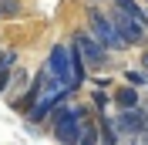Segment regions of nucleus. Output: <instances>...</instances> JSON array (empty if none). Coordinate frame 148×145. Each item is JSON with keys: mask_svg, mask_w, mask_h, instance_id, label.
Wrapping results in <instances>:
<instances>
[{"mask_svg": "<svg viewBox=\"0 0 148 145\" xmlns=\"http://www.w3.org/2000/svg\"><path fill=\"white\" fill-rule=\"evenodd\" d=\"M88 30H91L108 51H118V54H121V51H128V41L121 37V30L114 27V20H111L104 10H98V7L88 10Z\"/></svg>", "mask_w": 148, "mask_h": 145, "instance_id": "obj_1", "label": "nucleus"}, {"mask_svg": "<svg viewBox=\"0 0 148 145\" xmlns=\"http://www.w3.org/2000/svg\"><path fill=\"white\" fill-rule=\"evenodd\" d=\"M74 44L81 47V54H84V61H88V68L91 71H104L108 68V61H111V51L98 41V37L91 34L88 27H81V30H74Z\"/></svg>", "mask_w": 148, "mask_h": 145, "instance_id": "obj_2", "label": "nucleus"}, {"mask_svg": "<svg viewBox=\"0 0 148 145\" xmlns=\"http://www.w3.org/2000/svg\"><path fill=\"white\" fill-rule=\"evenodd\" d=\"M108 17L114 20V27H118L121 37L128 41V47H145L148 44V24H145V20L131 17V14H125V10H118V7H111Z\"/></svg>", "mask_w": 148, "mask_h": 145, "instance_id": "obj_3", "label": "nucleus"}, {"mask_svg": "<svg viewBox=\"0 0 148 145\" xmlns=\"http://www.w3.org/2000/svg\"><path fill=\"white\" fill-rule=\"evenodd\" d=\"M44 64H47V71L54 74V78H57L61 84H67L71 91H77V88H74V64H71V44H54Z\"/></svg>", "mask_w": 148, "mask_h": 145, "instance_id": "obj_4", "label": "nucleus"}, {"mask_svg": "<svg viewBox=\"0 0 148 145\" xmlns=\"http://www.w3.org/2000/svg\"><path fill=\"white\" fill-rule=\"evenodd\" d=\"M114 128H118V132H128V135H145L148 138V118L141 115L138 108L135 111H118V118H114Z\"/></svg>", "mask_w": 148, "mask_h": 145, "instance_id": "obj_5", "label": "nucleus"}, {"mask_svg": "<svg viewBox=\"0 0 148 145\" xmlns=\"http://www.w3.org/2000/svg\"><path fill=\"white\" fill-rule=\"evenodd\" d=\"M114 105H118L121 111H135L141 105V95H138V88H131V84H125V88H114Z\"/></svg>", "mask_w": 148, "mask_h": 145, "instance_id": "obj_6", "label": "nucleus"}, {"mask_svg": "<svg viewBox=\"0 0 148 145\" xmlns=\"http://www.w3.org/2000/svg\"><path fill=\"white\" fill-rule=\"evenodd\" d=\"M77 145H101V125H98V115L88 111V122L81 125V142Z\"/></svg>", "mask_w": 148, "mask_h": 145, "instance_id": "obj_7", "label": "nucleus"}, {"mask_svg": "<svg viewBox=\"0 0 148 145\" xmlns=\"http://www.w3.org/2000/svg\"><path fill=\"white\" fill-rule=\"evenodd\" d=\"M111 7H118V10H125V14H131V17L148 24V10H141V0H111Z\"/></svg>", "mask_w": 148, "mask_h": 145, "instance_id": "obj_8", "label": "nucleus"}, {"mask_svg": "<svg viewBox=\"0 0 148 145\" xmlns=\"http://www.w3.org/2000/svg\"><path fill=\"white\" fill-rule=\"evenodd\" d=\"M98 125H101V145H118V128L111 132L108 115H98Z\"/></svg>", "mask_w": 148, "mask_h": 145, "instance_id": "obj_9", "label": "nucleus"}, {"mask_svg": "<svg viewBox=\"0 0 148 145\" xmlns=\"http://www.w3.org/2000/svg\"><path fill=\"white\" fill-rule=\"evenodd\" d=\"M125 81H128L131 88H145V84H148V71H141V68H128V71H125Z\"/></svg>", "mask_w": 148, "mask_h": 145, "instance_id": "obj_10", "label": "nucleus"}, {"mask_svg": "<svg viewBox=\"0 0 148 145\" xmlns=\"http://www.w3.org/2000/svg\"><path fill=\"white\" fill-rule=\"evenodd\" d=\"M20 14V0H0V17H17Z\"/></svg>", "mask_w": 148, "mask_h": 145, "instance_id": "obj_11", "label": "nucleus"}, {"mask_svg": "<svg viewBox=\"0 0 148 145\" xmlns=\"http://www.w3.org/2000/svg\"><path fill=\"white\" fill-rule=\"evenodd\" d=\"M14 61H17V51H0V71L3 68H14Z\"/></svg>", "mask_w": 148, "mask_h": 145, "instance_id": "obj_12", "label": "nucleus"}, {"mask_svg": "<svg viewBox=\"0 0 148 145\" xmlns=\"http://www.w3.org/2000/svg\"><path fill=\"white\" fill-rule=\"evenodd\" d=\"M24 81H27V74H24V71H14V78H10V88H24Z\"/></svg>", "mask_w": 148, "mask_h": 145, "instance_id": "obj_13", "label": "nucleus"}, {"mask_svg": "<svg viewBox=\"0 0 148 145\" xmlns=\"http://www.w3.org/2000/svg\"><path fill=\"white\" fill-rule=\"evenodd\" d=\"M94 105H98V108H104V105H108V91H101V88L94 91Z\"/></svg>", "mask_w": 148, "mask_h": 145, "instance_id": "obj_14", "label": "nucleus"}, {"mask_svg": "<svg viewBox=\"0 0 148 145\" xmlns=\"http://www.w3.org/2000/svg\"><path fill=\"white\" fill-rule=\"evenodd\" d=\"M10 68H3V71H0V95H3V88H10Z\"/></svg>", "mask_w": 148, "mask_h": 145, "instance_id": "obj_15", "label": "nucleus"}, {"mask_svg": "<svg viewBox=\"0 0 148 145\" xmlns=\"http://www.w3.org/2000/svg\"><path fill=\"white\" fill-rule=\"evenodd\" d=\"M141 71H148V47H141Z\"/></svg>", "mask_w": 148, "mask_h": 145, "instance_id": "obj_16", "label": "nucleus"}, {"mask_svg": "<svg viewBox=\"0 0 148 145\" xmlns=\"http://www.w3.org/2000/svg\"><path fill=\"white\" fill-rule=\"evenodd\" d=\"M94 3H101V0H94ZM108 3H111V0H108Z\"/></svg>", "mask_w": 148, "mask_h": 145, "instance_id": "obj_17", "label": "nucleus"}]
</instances>
